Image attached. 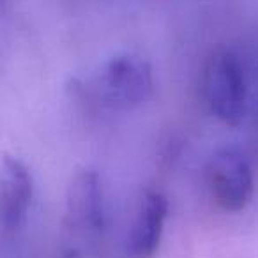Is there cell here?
<instances>
[{
	"instance_id": "1",
	"label": "cell",
	"mask_w": 258,
	"mask_h": 258,
	"mask_svg": "<svg viewBox=\"0 0 258 258\" xmlns=\"http://www.w3.org/2000/svg\"><path fill=\"white\" fill-rule=\"evenodd\" d=\"M152 69L145 58L124 53L106 60L92 78V92L99 103L113 110L140 106L152 94Z\"/></svg>"
},
{
	"instance_id": "2",
	"label": "cell",
	"mask_w": 258,
	"mask_h": 258,
	"mask_svg": "<svg viewBox=\"0 0 258 258\" xmlns=\"http://www.w3.org/2000/svg\"><path fill=\"white\" fill-rule=\"evenodd\" d=\"M204 96L211 111L228 125H237L246 113V80L237 57L216 50L204 68Z\"/></svg>"
},
{
	"instance_id": "3",
	"label": "cell",
	"mask_w": 258,
	"mask_h": 258,
	"mask_svg": "<svg viewBox=\"0 0 258 258\" xmlns=\"http://www.w3.org/2000/svg\"><path fill=\"white\" fill-rule=\"evenodd\" d=\"M209 187L219 207L228 212L242 211L253 195V173L247 158L233 147L214 152L207 166Z\"/></svg>"
},
{
	"instance_id": "4",
	"label": "cell",
	"mask_w": 258,
	"mask_h": 258,
	"mask_svg": "<svg viewBox=\"0 0 258 258\" xmlns=\"http://www.w3.org/2000/svg\"><path fill=\"white\" fill-rule=\"evenodd\" d=\"M66 226L76 233H96L104 225L103 184L96 170L75 173L66 191Z\"/></svg>"
},
{
	"instance_id": "5",
	"label": "cell",
	"mask_w": 258,
	"mask_h": 258,
	"mask_svg": "<svg viewBox=\"0 0 258 258\" xmlns=\"http://www.w3.org/2000/svg\"><path fill=\"white\" fill-rule=\"evenodd\" d=\"M34 180L27 165L15 156L0 161V225L16 230L32 204Z\"/></svg>"
},
{
	"instance_id": "6",
	"label": "cell",
	"mask_w": 258,
	"mask_h": 258,
	"mask_svg": "<svg viewBox=\"0 0 258 258\" xmlns=\"http://www.w3.org/2000/svg\"><path fill=\"white\" fill-rule=\"evenodd\" d=\"M168 202L159 191H147L140 200L127 233L129 258H152L161 242Z\"/></svg>"
}]
</instances>
